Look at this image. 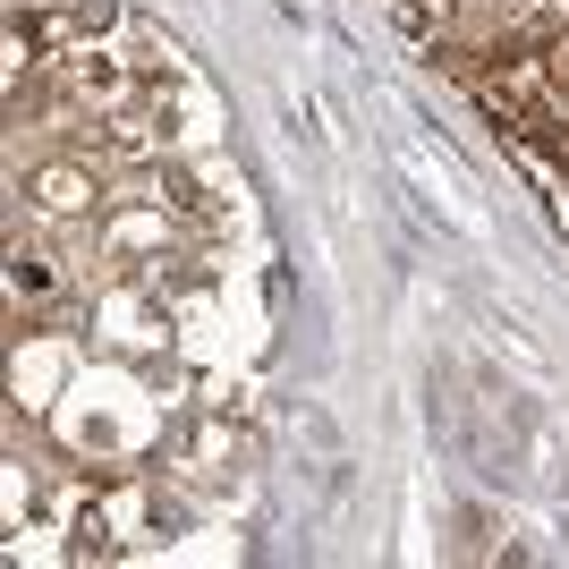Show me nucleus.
<instances>
[{
	"mask_svg": "<svg viewBox=\"0 0 569 569\" xmlns=\"http://www.w3.org/2000/svg\"><path fill=\"white\" fill-rule=\"evenodd\" d=\"M9 289H18V298H51V289H60V272H51V256H34V247H26V238H18V256H9Z\"/></svg>",
	"mask_w": 569,
	"mask_h": 569,
	"instance_id": "nucleus-2",
	"label": "nucleus"
},
{
	"mask_svg": "<svg viewBox=\"0 0 569 569\" xmlns=\"http://www.w3.org/2000/svg\"><path fill=\"white\" fill-rule=\"evenodd\" d=\"M119 26V0H60V34H69V51L77 43H102Z\"/></svg>",
	"mask_w": 569,
	"mask_h": 569,
	"instance_id": "nucleus-1",
	"label": "nucleus"
},
{
	"mask_svg": "<svg viewBox=\"0 0 569 569\" xmlns=\"http://www.w3.org/2000/svg\"><path fill=\"white\" fill-rule=\"evenodd\" d=\"M144 519H153V527H170V536H179V527H188V501H170L162 485H144Z\"/></svg>",
	"mask_w": 569,
	"mask_h": 569,
	"instance_id": "nucleus-3",
	"label": "nucleus"
}]
</instances>
